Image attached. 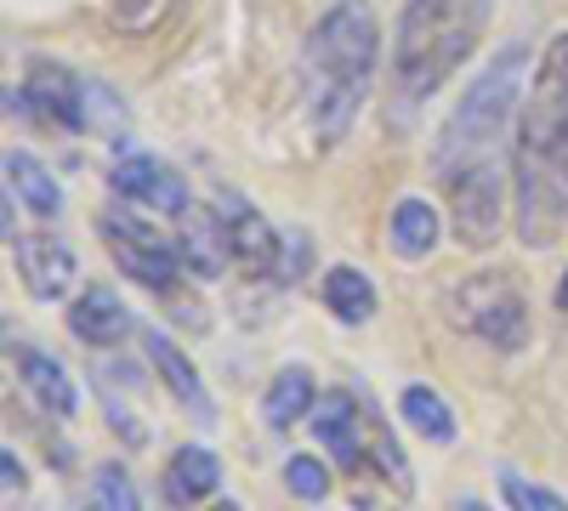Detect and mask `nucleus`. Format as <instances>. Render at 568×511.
Instances as JSON below:
<instances>
[{"instance_id":"f257e3e1","label":"nucleus","mask_w":568,"mask_h":511,"mask_svg":"<svg viewBox=\"0 0 568 511\" xmlns=\"http://www.w3.org/2000/svg\"><path fill=\"white\" fill-rule=\"evenodd\" d=\"M511 222L529 251H551L568 227V34L546 45L529 74L511 149Z\"/></svg>"},{"instance_id":"f03ea898","label":"nucleus","mask_w":568,"mask_h":511,"mask_svg":"<svg viewBox=\"0 0 568 511\" xmlns=\"http://www.w3.org/2000/svg\"><path fill=\"white\" fill-rule=\"evenodd\" d=\"M375 63H382V29H375V12L364 0H336L307 29L296 80H302V114L318 149L347 143L358 109L369 103Z\"/></svg>"},{"instance_id":"7ed1b4c3","label":"nucleus","mask_w":568,"mask_h":511,"mask_svg":"<svg viewBox=\"0 0 568 511\" xmlns=\"http://www.w3.org/2000/svg\"><path fill=\"white\" fill-rule=\"evenodd\" d=\"M529 45L506 40L500 52L478 69L460 91V103L449 109V120L433 136V176L455 182V176H506V143L524 114V74H529Z\"/></svg>"},{"instance_id":"20e7f679","label":"nucleus","mask_w":568,"mask_h":511,"mask_svg":"<svg viewBox=\"0 0 568 511\" xmlns=\"http://www.w3.org/2000/svg\"><path fill=\"white\" fill-rule=\"evenodd\" d=\"M495 18V0H404L393 29V91L398 103L415 109L471 63Z\"/></svg>"},{"instance_id":"39448f33","label":"nucleus","mask_w":568,"mask_h":511,"mask_svg":"<svg viewBox=\"0 0 568 511\" xmlns=\"http://www.w3.org/2000/svg\"><path fill=\"white\" fill-rule=\"evenodd\" d=\"M444 307L460 336L484 341L495 352H517L529 341V296L511 267H478V273L455 278Z\"/></svg>"},{"instance_id":"423d86ee","label":"nucleus","mask_w":568,"mask_h":511,"mask_svg":"<svg viewBox=\"0 0 568 511\" xmlns=\"http://www.w3.org/2000/svg\"><path fill=\"white\" fill-rule=\"evenodd\" d=\"M98 227H103V239H109L114 267H120L125 278H136L142 290L165 296V290H176V285H182V273H187L182 245H176V239H165L154 222H142L131 205L103 211V222H98Z\"/></svg>"},{"instance_id":"0eeeda50","label":"nucleus","mask_w":568,"mask_h":511,"mask_svg":"<svg viewBox=\"0 0 568 511\" xmlns=\"http://www.w3.org/2000/svg\"><path fill=\"white\" fill-rule=\"evenodd\" d=\"M109 188L125 205L160 211V216H187L194 211V194H187V176L176 165H165L160 154H125L109 165Z\"/></svg>"},{"instance_id":"6e6552de","label":"nucleus","mask_w":568,"mask_h":511,"mask_svg":"<svg viewBox=\"0 0 568 511\" xmlns=\"http://www.w3.org/2000/svg\"><path fill=\"white\" fill-rule=\"evenodd\" d=\"M12 267H18L23 290H29L34 302H58V296L74 285L80 256H74L69 239H58V234H18V239H12Z\"/></svg>"},{"instance_id":"1a4fd4ad","label":"nucleus","mask_w":568,"mask_h":511,"mask_svg":"<svg viewBox=\"0 0 568 511\" xmlns=\"http://www.w3.org/2000/svg\"><path fill=\"white\" fill-rule=\"evenodd\" d=\"M23 103L58 131H85V103H80V80L52 63V58H34L23 74Z\"/></svg>"},{"instance_id":"9d476101","label":"nucleus","mask_w":568,"mask_h":511,"mask_svg":"<svg viewBox=\"0 0 568 511\" xmlns=\"http://www.w3.org/2000/svg\"><path fill=\"white\" fill-rule=\"evenodd\" d=\"M222 227H227V251H233V262H240L251 278H273V273H284V251H291V245L273 234L262 211H251V205H227V211H222Z\"/></svg>"},{"instance_id":"9b49d317","label":"nucleus","mask_w":568,"mask_h":511,"mask_svg":"<svg viewBox=\"0 0 568 511\" xmlns=\"http://www.w3.org/2000/svg\"><path fill=\"white\" fill-rule=\"evenodd\" d=\"M142 352H149V364L160 369V381H165V392L187 409V415H200V421H211L216 415V403H211V392H205V381H200V369H194V358H187L165 330H142Z\"/></svg>"},{"instance_id":"f8f14e48","label":"nucleus","mask_w":568,"mask_h":511,"mask_svg":"<svg viewBox=\"0 0 568 511\" xmlns=\"http://www.w3.org/2000/svg\"><path fill=\"white\" fill-rule=\"evenodd\" d=\"M12 369H18V381L23 392L45 409V415H58V421H69V415L80 409V387L69 381V369L52 358V352H34V347H18L12 352Z\"/></svg>"},{"instance_id":"ddd939ff","label":"nucleus","mask_w":568,"mask_h":511,"mask_svg":"<svg viewBox=\"0 0 568 511\" xmlns=\"http://www.w3.org/2000/svg\"><path fill=\"white\" fill-rule=\"evenodd\" d=\"M69 330L85 347H120L131 336V313H125V302L109 285H91V290H80L69 302Z\"/></svg>"},{"instance_id":"4468645a","label":"nucleus","mask_w":568,"mask_h":511,"mask_svg":"<svg viewBox=\"0 0 568 511\" xmlns=\"http://www.w3.org/2000/svg\"><path fill=\"white\" fill-rule=\"evenodd\" d=\"M387 234H393V251L404 262H420V256H433L438 239H444V216L433 200H420V194H404L393 205V222H387Z\"/></svg>"},{"instance_id":"2eb2a0df","label":"nucleus","mask_w":568,"mask_h":511,"mask_svg":"<svg viewBox=\"0 0 568 511\" xmlns=\"http://www.w3.org/2000/svg\"><path fill=\"white\" fill-rule=\"evenodd\" d=\"M216 483H222V460L205 443H182L165 460V500L176 505H200L205 494H216Z\"/></svg>"},{"instance_id":"dca6fc26","label":"nucleus","mask_w":568,"mask_h":511,"mask_svg":"<svg viewBox=\"0 0 568 511\" xmlns=\"http://www.w3.org/2000/svg\"><path fill=\"white\" fill-rule=\"evenodd\" d=\"M313 403H318V387H313V376L307 369H278V376L267 381V398H262V421H267V432H291L296 421H307L313 415Z\"/></svg>"},{"instance_id":"f3484780","label":"nucleus","mask_w":568,"mask_h":511,"mask_svg":"<svg viewBox=\"0 0 568 511\" xmlns=\"http://www.w3.org/2000/svg\"><path fill=\"white\" fill-rule=\"evenodd\" d=\"M182 262H187V273H200V278H211V273H222V262H233V251H227V227H222V216L216 211H187L182 216Z\"/></svg>"},{"instance_id":"a211bd4d","label":"nucleus","mask_w":568,"mask_h":511,"mask_svg":"<svg viewBox=\"0 0 568 511\" xmlns=\"http://www.w3.org/2000/svg\"><path fill=\"white\" fill-rule=\"evenodd\" d=\"M7 188H12V200H23L34 216H58V211H63L58 176L45 171L34 154H23V149H7Z\"/></svg>"},{"instance_id":"6ab92c4d","label":"nucleus","mask_w":568,"mask_h":511,"mask_svg":"<svg viewBox=\"0 0 568 511\" xmlns=\"http://www.w3.org/2000/svg\"><path fill=\"white\" fill-rule=\"evenodd\" d=\"M398 415H404V421H409L426 443H455V438H460L449 398L433 392V387H404V392H398Z\"/></svg>"},{"instance_id":"aec40b11","label":"nucleus","mask_w":568,"mask_h":511,"mask_svg":"<svg viewBox=\"0 0 568 511\" xmlns=\"http://www.w3.org/2000/svg\"><path fill=\"white\" fill-rule=\"evenodd\" d=\"M324 307L342 324H369L375 318V285L358 267H329L324 273Z\"/></svg>"},{"instance_id":"412c9836","label":"nucleus","mask_w":568,"mask_h":511,"mask_svg":"<svg viewBox=\"0 0 568 511\" xmlns=\"http://www.w3.org/2000/svg\"><path fill=\"white\" fill-rule=\"evenodd\" d=\"M284 489H291L296 500H307V505H318V500L329 494L324 460H318V454H291V460H284Z\"/></svg>"},{"instance_id":"4be33fe9","label":"nucleus","mask_w":568,"mask_h":511,"mask_svg":"<svg viewBox=\"0 0 568 511\" xmlns=\"http://www.w3.org/2000/svg\"><path fill=\"white\" fill-rule=\"evenodd\" d=\"M500 494H506L511 511H568L562 494H551V489H540L529 478H517V472H500Z\"/></svg>"},{"instance_id":"5701e85b","label":"nucleus","mask_w":568,"mask_h":511,"mask_svg":"<svg viewBox=\"0 0 568 511\" xmlns=\"http://www.w3.org/2000/svg\"><path fill=\"white\" fill-rule=\"evenodd\" d=\"M98 494H103V505H109V511H149L125 467H103V472H98Z\"/></svg>"},{"instance_id":"b1692460","label":"nucleus","mask_w":568,"mask_h":511,"mask_svg":"<svg viewBox=\"0 0 568 511\" xmlns=\"http://www.w3.org/2000/svg\"><path fill=\"white\" fill-rule=\"evenodd\" d=\"M0 467H7V489H18V483H23V467H18V454H12V449L0 454Z\"/></svg>"},{"instance_id":"393cba45","label":"nucleus","mask_w":568,"mask_h":511,"mask_svg":"<svg viewBox=\"0 0 568 511\" xmlns=\"http://www.w3.org/2000/svg\"><path fill=\"white\" fill-rule=\"evenodd\" d=\"M557 313H568V273H562V285H557Z\"/></svg>"},{"instance_id":"a878e982","label":"nucleus","mask_w":568,"mask_h":511,"mask_svg":"<svg viewBox=\"0 0 568 511\" xmlns=\"http://www.w3.org/2000/svg\"><path fill=\"white\" fill-rule=\"evenodd\" d=\"M205 511H240V505H233V500H216V505H205Z\"/></svg>"},{"instance_id":"bb28decb","label":"nucleus","mask_w":568,"mask_h":511,"mask_svg":"<svg viewBox=\"0 0 568 511\" xmlns=\"http://www.w3.org/2000/svg\"><path fill=\"white\" fill-rule=\"evenodd\" d=\"M460 511H484V505H460Z\"/></svg>"}]
</instances>
